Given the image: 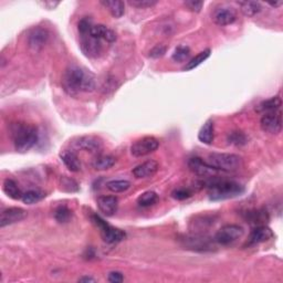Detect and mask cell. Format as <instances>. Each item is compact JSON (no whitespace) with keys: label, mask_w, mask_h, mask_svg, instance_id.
Here are the masks:
<instances>
[{"label":"cell","mask_w":283,"mask_h":283,"mask_svg":"<svg viewBox=\"0 0 283 283\" xmlns=\"http://www.w3.org/2000/svg\"><path fill=\"white\" fill-rule=\"evenodd\" d=\"M59 4V2H56V3H53V2H43V6H52V8H55L56 6H58ZM49 9H51V7H49Z\"/></svg>","instance_id":"f6af8a7d"},{"label":"cell","mask_w":283,"mask_h":283,"mask_svg":"<svg viewBox=\"0 0 283 283\" xmlns=\"http://www.w3.org/2000/svg\"><path fill=\"white\" fill-rule=\"evenodd\" d=\"M159 147V142L153 136H145L132 144L131 154L134 157H143L150 155L157 151Z\"/></svg>","instance_id":"9c48e42d"},{"label":"cell","mask_w":283,"mask_h":283,"mask_svg":"<svg viewBox=\"0 0 283 283\" xmlns=\"http://www.w3.org/2000/svg\"><path fill=\"white\" fill-rule=\"evenodd\" d=\"M185 7L189 9L192 12H200L204 7V1H196V0H189V1L184 2Z\"/></svg>","instance_id":"60d3db41"},{"label":"cell","mask_w":283,"mask_h":283,"mask_svg":"<svg viewBox=\"0 0 283 283\" xmlns=\"http://www.w3.org/2000/svg\"><path fill=\"white\" fill-rule=\"evenodd\" d=\"M2 190L9 198H11L13 200L22 199V196H24V192L21 191L19 186H18V184L13 181V179L9 178L4 179V182L2 184Z\"/></svg>","instance_id":"7402d4cb"},{"label":"cell","mask_w":283,"mask_h":283,"mask_svg":"<svg viewBox=\"0 0 283 283\" xmlns=\"http://www.w3.org/2000/svg\"><path fill=\"white\" fill-rule=\"evenodd\" d=\"M192 196V191L188 188H178L172 192V197L177 200H184Z\"/></svg>","instance_id":"f35d334b"},{"label":"cell","mask_w":283,"mask_h":283,"mask_svg":"<svg viewBox=\"0 0 283 283\" xmlns=\"http://www.w3.org/2000/svg\"><path fill=\"white\" fill-rule=\"evenodd\" d=\"M200 219L194 221V231L195 233H204V230L212 226L214 221V216H200Z\"/></svg>","instance_id":"1f68e13d"},{"label":"cell","mask_w":283,"mask_h":283,"mask_svg":"<svg viewBox=\"0 0 283 283\" xmlns=\"http://www.w3.org/2000/svg\"><path fill=\"white\" fill-rule=\"evenodd\" d=\"M92 221L95 226L100 229L102 239L104 240L106 244L113 245V244H119V242L123 241L126 237V233L123 230H121L119 228H115L111 224L107 223L104 219L101 218L100 216L93 215L92 216Z\"/></svg>","instance_id":"8992f818"},{"label":"cell","mask_w":283,"mask_h":283,"mask_svg":"<svg viewBox=\"0 0 283 283\" xmlns=\"http://www.w3.org/2000/svg\"><path fill=\"white\" fill-rule=\"evenodd\" d=\"M207 163L220 172H233L241 167L242 158L230 153H212L207 157Z\"/></svg>","instance_id":"277c9868"},{"label":"cell","mask_w":283,"mask_h":283,"mask_svg":"<svg viewBox=\"0 0 283 283\" xmlns=\"http://www.w3.org/2000/svg\"><path fill=\"white\" fill-rule=\"evenodd\" d=\"M214 122L212 120L206 121L198 133V140L206 145H210L214 142Z\"/></svg>","instance_id":"603a6c76"},{"label":"cell","mask_w":283,"mask_h":283,"mask_svg":"<svg viewBox=\"0 0 283 283\" xmlns=\"http://www.w3.org/2000/svg\"><path fill=\"white\" fill-rule=\"evenodd\" d=\"M100 3L102 6H104L114 18H121L124 16L125 3L123 1H118V0H113V1H111V0H102Z\"/></svg>","instance_id":"cb8c5ba5"},{"label":"cell","mask_w":283,"mask_h":283,"mask_svg":"<svg viewBox=\"0 0 283 283\" xmlns=\"http://www.w3.org/2000/svg\"><path fill=\"white\" fill-rule=\"evenodd\" d=\"M115 157L111 155H101L97 156L95 159L93 160V168L96 170H106L113 167L115 165Z\"/></svg>","instance_id":"d4e9b609"},{"label":"cell","mask_w":283,"mask_h":283,"mask_svg":"<svg viewBox=\"0 0 283 283\" xmlns=\"http://www.w3.org/2000/svg\"><path fill=\"white\" fill-rule=\"evenodd\" d=\"M74 146L79 150L89 153H98L103 148V142L100 137L94 135L81 136L74 142Z\"/></svg>","instance_id":"5bb4252c"},{"label":"cell","mask_w":283,"mask_h":283,"mask_svg":"<svg viewBox=\"0 0 283 283\" xmlns=\"http://www.w3.org/2000/svg\"><path fill=\"white\" fill-rule=\"evenodd\" d=\"M49 40V32L47 29L41 28V27H34L31 29L27 37L28 46L33 51H39L46 46Z\"/></svg>","instance_id":"8fae6325"},{"label":"cell","mask_w":283,"mask_h":283,"mask_svg":"<svg viewBox=\"0 0 283 283\" xmlns=\"http://www.w3.org/2000/svg\"><path fill=\"white\" fill-rule=\"evenodd\" d=\"M166 51H167V47L164 46V44H157L150 51V57L153 59H158V58H161L165 55Z\"/></svg>","instance_id":"ab89813d"},{"label":"cell","mask_w":283,"mask_h":283,"mask_svg":"<svg viewBox=\"0 0 283 283\" xmlns=\"http://www.w3.org/2000/svg\"><path fill=\"white\" fill-rule=\"evenodd\" d=\"M273 236H275V233H273V231L269 227L264 226V224L255 226V228H253L252 231L250 232V236L248 238V245L254 246L262 244V242L272 239Z\"/></svg>","instance_id":"2e32d148"},{"label":"cell","mask_w":283,"mask_h":283,"mask_svg":"<svg viewBox=\"0 0 283 283\" xmlns=\"http://www.w3.org/2000/svg\"><path fill=\"white\" fill-rule=\"evenodd\" d=\"M27 217V212L19 207H10L4 209L0 215V227L4 228L10 224L20 222Z\"/></svg>","instance_id":"4fadbf2b"},{"label":"cell","mask_w":283,"mask_h":283,"mask_svg":"<svg viewBox=\"0 0 283 283\" xmlns=\"http://www.w3.org/2000/svg\"><path fill=\"white\" fill-rule=\"evenodd\" d=\"M181 244L185 249L197 251V252H208L216 248V241L204 233H192L181 239Z\"/></svg>","instance_id":"5b68a950"},{"label":"cell","mask_w":283,"mask_h":283,"mask_svg":"<svg viewBox=\"0 0 283 283\" xmlns=\"http://www.w3.org/2000/svg\"><path fill=\"white\" fill-rule=\"evenodd\" d=\"M44 197H46V192L40 189H31L24 192V196H22V201L26 205H33L37 204L39 201H41Z\"/></svg>","instance_id":"f1b7e54d"},{"label":"cell","mask_w":283,"mask_h":283,"mask_svg":"<svg viewBox=\"0 0 283 283\" xmlns=\"http://www.w3.org/2000/svg\"><path fill=\"white\" fill-rule=\"evenodd\" d=\"M128 4L131 6L135 7V8H140V9H145V8H152L157 4V1L155 0H129Z\"/></svg>","instance_id":"74e56055"},{"label":"cell","mask_w":283,"mask_h":283,"mask_svg":"<svg viewBox=\"0 0 283 283\" xmlns=\"http://www.w3.org/2000/svg\"><path fill=\"white\" fill-rule=\"evenodd\" d=\"M60 158L63 161L65 167L68 168L70 172L78 173L81 170V161L78 154L74 151L65 150L60 153Z\"/></svg>","instance_id":"d6986e66"},{"label":"cell","mask_w":283,"mask_h":283,"mask_svg":"<svg viewBox=\"0 0 283 283\" xmlns=\"http://www.w3.org/2000/svg\"><path fill=\"white\" fill-rule=\"evenodd\" d=\"M106 188L112 192L119 194V192H124L131 188V183L128 181H123V179H119V181H111L106 184Z\"/></svg>","instance_id":"f546056e"},{"label":"cell","mask_w":283,"mask_h":283,"mask_svg":"<svg viewBox=\"0 0 283 283\" xmlns=\"http://www.w3.org/2000/svg\"><path fill=\"white\" fill-rule=\"evenodd\" d=\"M269 4H270V6L273 8H279L283 4V1H281L280 0V1H277V2H269Z\"/></svg>","instance_id":"ee69618b"},{"label":"cell","mask_w":283,"mask_h":283,"mask_svg":"<svg viewBox=\"0 0 283 283\" xmlns=\"http://www.w3.org/2000/svg\"><path fill=\"white\" fill-rule=\"evenodd\" d=\"M240 10L246 17H254L262 10L261 3L258 1H244L239 2Z\"/></svg>","instance_id":"4316f807"},{"label":"cell","mask_w":283,"mask_h":283,"mask_svg":"<svg viewBox=\"0 0 283 283\" xmlns=\"http://www.w3.org/2000/svg\"><path fill=\"white\" fill-rule=\"evenodd\" d=\"M236 19H237L236 12L233 11L231 8H226V7L217 8L213 15V20L215 24L221 27L232 25L233 22L236 21Z\"/></svg>","instance_id":"ac0fdd59"},{"label":"cell","mask_w":283,"mask_h":283,"mask_svg":"<svg viewBox=\"0 0 283 283\" xmlns=\"http://www.w3.org/2000/svg\"><path fill=\"white\" fill-rule=\"evenodd\" d=\"M10 136L16 151L27 153L39 140L38 128L34 125L27 123H15L10 126Z\"/></svg>","instance_id":"7a4b0ae2"},{"label":"cell","mask_w":283,"mask_h":283,"mask_svg":"<svg viewBox=\"0 0 283 283\" xmlns=\"http://www.w3.org/2000/svg\"><path fill=\"white\" fill-rule=\"evenodd\" d=\"M281 105H282L281 97L273 96L260 103V104L257 106V112L258 113H262V114L271 113V112L280 111Z\"/></svg>","instance_id":"44dd1931"},{"label":"cell","mask_w":283,"mask_h":283,"mask_svg":"<svg viewBox=\"0 0 283 283\" xmlns=\"http://www.w3.org/2000/svg\"><path fill=\"white\" fill-rule=\"evenodd\" d=\"M107 280H109V282L111 283H121L124 281V276H123V273H121L119 271H112L109 273Z\"/></svg>","instance_id":"b9f144b4"},{"label":"cell","mask_w":283,"mask_h":283,"mask_svg":"<svg viewBox=\"0 0 283 283\" xmlns=\"http://www.w3.org/2000/svg\"><path fill=\"white\" fill-rule=\"evenodd\" d=\"M90 33H91L94 38L101 40V41L112 43L116 40V33L113 30L110 29L109 27L104 25H93Z\"/></svg>","instance_id":"ffe728a7"},{"label":"cell","mask_w":283,"mask_h":283,"mask_svg":"<svg viewBox=\"0 0 283 283\" xmlns=\"http://www.w3.org/2000/svg\"><path fill=\"white\" fill-rule=\"evenodd\" d=\"M227 140L229 144H232V145L236 146H242L248 142V138H247L246 134L240 131H233L231 133H229Z\"/></svg>","instance_id":"d6a6232c"},{"label":"cell","mask_w":283,"mask_h":283,"mask_svg":"<svg viewBox=\"0 0 283 283\" xmlns=\"http://www.w3.org/2000/svg\"><path fill=\"white\" fill-rule=\"evenodd\" d=\"M188 167L192 173L199 177L204 178H213L217 177L220 170L214 168L212 165H209L207 161L201 159L200 157H191L188 160ZM222 173V172H221Z\"/></svg>","instance_id":"30bf717a"},{"label":"cell","mask_w":283,"mask_h":283,"mask_svg":"<svg viewBox=\"0 0 283 283\" xmlns=\"http://www.w3.org/2000/svg\"><path fill=\"white\" fill-rule=\"evenodd\" d=\"M159 168V164L154 159H150L144 161V163L137 165L135 168H133V175L135 178H148L154 176Z\"/></svg>","instance_id":"e0dca14e"},{"label":"cell","mask_w":283,"mask_h":283,"mask_svg":"<svg viewBox=\"0 0 283 283\" xmlns=\"http://www.w3.org/2000/svg\"><path fill=\"white\" fill-rule=\"evenodd\" d=\"M190 56V49L186 46H179L173 53V60L176 62H185Z\"/></svg>","instance_id":"d590c367"},{"label":"cell","mask_w":283,"mask_h":283,"mask_svg":"<svg viewBox=\"0 0 283 283\" xmlns=\"http://www.w3.org/2000/svg\"><path fill=\"white\" fill-rule=\"evenodd\" d=\"M79 282H95V279L92 277H82L79 279Z\"/></svg>","instance_id":"7bdbcfd3"},{"label":"cell","mask_w":283,"mask_h":283,"mask_svg":"<svg viewBox=\"0 0 283 283\" xmlns=\"http://www.w3.org/2000/svg\"><path fill=\"white\" fill-rule=\"evenodd\" d=\"M92 27H93V24H92V20L90 19V18H88V17L82 18V19L79 21V25H78L80 35H84V34H88V33L91 32Z\"/></svg>","instance_id":"8d00e7d4"},{"label":"cell","mask_w":283,"mask_h":283,"mask_svg":"<svg viewBox=\"0 0 283 283\" xmlns=\"http://www.w3.org/2000/svg\"><path fill=\"white\" fill-rule=\"evenodd\" d=\"M72 217V212L65 206H59L55 212V218L58 222L64 223L70 221Z\"/></svg>","instance_id":"e575fe53"},{"label":"cell","mask_w":283,"mask_h":283,"mask_svg":"<svg viewBox=\"0 0 283 283\" xmlns=\"http://www.w3.org/2000/svg\"><path fill=\"white\" fill-rule=\"evenodd\" d=\"M62 84L70 95L78 93H91L96 89V78L92 72L79 65H70L64 71Z\"/></svg>","instance_id":"6da1fadb"},{"label":"cell","mask_w":283,"mask_h":283,"mask_svg":"<svg viewBox=\"0 0 283 283\" xmlns=\"http://www.w3.org/2000/svg\"><path fill=\"white\" fill-rule=\"evenodd\" d=\"M245 230L239 224H226L216 232L214 240L220 246H228L244 236Z\"/></svg>","instance_id":"52a82bcc"},{"label":"cell","mask_w":283,"mask_h":283,"mask_svg":"<svg viewBox=\"0 0 283 283\" xmlns=\"http://www.w3.org/2000/svg\"><path fill=\"white\" fill-rule=\"evenodd\" d=\"M260 126L264 132L270 134H279L282 129V116L281 112H271V113L263 114L260 121Z\"/></svg>","instance_id":"7c38bea8"},{"label":"cell","mask_w":283,"mask_h":283,"mask_svg":"<svg viewBox=\"0 0 283 283\" xmlns=\"http://www.w3.org/2000/svg\"><path fill=\"white\" fill-rule=\"evenodd\" d=\"M247 221L255 224V226H261L269 220V216L264 210H250L246 213Z\"/></svg>","instance_id":"484cf974"},{"label":"cell","mask_w":283,"mask_h":283,"mask_svg":"<svg viewBox=\"0 0 283 283\" xmlns=\"http://www.w3.org/2000/svg\"><path fill=\"white\" fill-rule=\"evenodd\" d=\"M244 191V186L232 181H214L208 184V197L214 201L235 198Z\"/></svg>","instance_id":"3957f363"},{"label":"cell","mask_w":283,"mask_h":283,"mask_svg":"<svg viewBox=\"0 0 283 283\" xmlns=\"http://www.w3.org/2000/svg\"><path fill=\"white\" fill-rule=\"evenodd\" d=\"M80 49L87 58L96 59L103 53V43L101 40L94 38L91 33H88L81 35Z\"/></svg>","instance_id":"ba28073f"},{"label":"cell","mask_w":283,"mask_h":283,"mask_svg":"<svg viewBox=\"0 0 283 283\" xmlns=\"http://www.w3.org/2000/svg\"><path fill=\"white\" fill-rule=\"evenodd\" d=\"M210 53H212V50L210 49H206V50L199 52L198 55L195 56L192 59H190L189 61L187 62L186 65L184 66V70L185 71H190V70H194L197 66L200 65L203 62H205L206 60L208 59L210 57Z\"/></svg>","instance_id":"83f0119b"},{"label":"cell","mask_w":283,"mask_h":283,"mask_svg":"<svg viewBox=\"0 0 283 283\" xmlns=\"http://www.w3.org/2000/svg\"><path fill=\"white\" fill-rule=\"evenodd\" d=\"M157 199H158V196L155 191L148 190L143 192V194L137 198V204L141 206V207H151V206L154 205Z\"/></svg>","instance_id":"4dcf8cb0"},{"label":"cell","mask_w":283,"mask_h":283,"mask_svg":"<svg viewBox=\"0 0 283 283\" xmlns=\"http://www.w3.org/2000/svg\"><path fill=\"white\" fill-rule=\"evenodd\" d=\"M61 189L66 192H75L79 190V184L74 179H72L68 176H62L60 179Z\"/></svg>","instance_id":"836d02e7"},{"label":"cell","mask_w":283,"mask_h":283,"mask_svg":"<svg viewBox=\"0 0 283 283\" xmlns=\"http://www.w3.org/2000/svg\"><path fill=\"white\" fill-rule=\"evenodd\" d=\"M96 205L103 215L106 217H112L118 213L119 199L115 196H100L96 200Z\"/></svg>","instance_id":"9a60e30c"}]
</instances>
